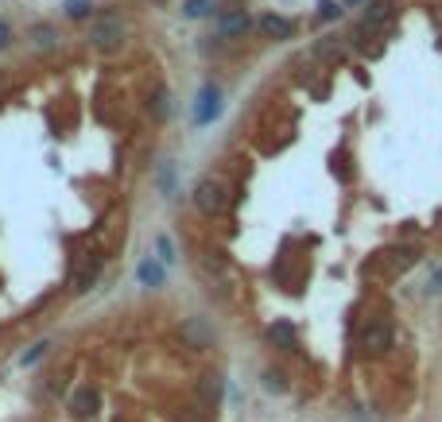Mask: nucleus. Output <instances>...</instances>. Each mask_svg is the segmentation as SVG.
Here are the masks:
<instances>
[{
  "instance_id": "obj_19",
  "label": "nucleus",
  "mask_w": 442,
  "mask_h": 422,
  "mask_svg": "<svg viewBox=\"0 0 442 422\" xmlns=\"http://www.w3.org/2000/svg\"><path fill=\"white\" fill-rule=\"evenodd\" d=\"M206 12H209V0H186V16H191V20L206 16Z\"/></svg>"
},
{
  "instance_id": "obj_24",
  "label": "nucleus",
  "mask_w": 442,
  "mask_h": 422,
  "mask_svg": "<svg viewBox=\"0 0 442 422\" xmlns=\"http://www.w3.org/2000/svg\"><path fill=\"white\" fill-rule=\"evenodd\" d=\"M431 290H434V295H438V290H442V272H438V275H434V279H431Z\"/></svg>"
},
{
  "instance_id": "obj_20",
  "label": "nucleus",
  "mask_w": 442,
  "mask_h": 422,
  "mask_svg": "<svg viewBox=\"0 0 442 422\" xmlns=\"http://www.w3.org/2000/svg\"><path fill=\"white\" fill-rule=\"evenodd\" d=\"M35 47H50V43H55V31H50V27H35Z\"/></svg>"
},
{
  "instance_id": "obj_3",
  "label": "nucleus",
  "mask_w": 442,
  "mask_h": 422,
  "mask_svg": "<svg viewBox=\"0 0 442 422\" xmlns=\"http://www.w3.org/2000/svg\"><path fill=\"white\" fill-rule=\"evenodd\" d=\"M194 206H198L206 217L226 213L229 209V186L221 183V178H202V183L194 186Z\"/></svg>"
},
{
  "instance_id": "obj_21",
  "label": "nucleus",
  "mask_w": 442,
  "mask_h": 422,
  "mask_svg": "<svg viewBox=\"0 0 442 422\" xmlns=\"http://www.w3.org/2000/svg\"><path fill=\"white\" fill-rule=\"evenodd\" d=\"M159 256H163V264H175V248H171L167 237H159Z\"/></svg>"
},
{
  "instance_id": "obj_11",
  "label": "nucleus",
  "mask_w": 442,
  "mask_h": 422,
  "mask_svg": "<svg viewBox=\"0 0 442 422\" xmlns=\"http://www.w3.org/2000/svg\"><path fill=\"white\" fill-rule=\"evenodd\" d=\"M268 337H272L279 349L291 353V349H295V325L291 322H272V325H268Z\"/></svg>"
},
{
  "instance_id": "obj_10",
  "label": "nucleus",
  "mask_w": 442,
  "mask_h": 422,
  "mask_svg": "<svg viewBox=\"0 0 442 422\" xmlns=\"http://www.w3.org/2000/svg\"><path fill=\"white\" fill-rule=\"evenodd\" d=\"M97 272H101V256H90L82 267L74 272V290H90V283L97 279Z\"/></svg>"
},
{
  "instance_id": "obj_8",
  "label": "nucleus",
  "mask_w": 442,
  "mask_h": 422,
  "mask_svg": "<svg viewBox=\"0 0 442 422\" xmlns=\"http://www.w3.org/2000/svg\"><path fill=\"white\" fill-rule=\"evenodd\" d=\"M252 27V20L244 16V12H229V16H221V24H217V31L226 35V39H241L244 31Z\"/></svg>"
},
{
  "instance_id": "obj_9",
  "label": "nucleus",
  "mask_w": 442,
  "mask_h": 422,
  "mask_svg": "<svg viewBox=\"0 0 442 422\" xmlns=\"http://www.w3.org/2000/svg\"><path fill=\"white\" fill-rule=\"evenodd\" d=\"M198 395H202V403H206L209 411H214V407L221 403V376H202Z\"/></svg>"
},
{
  "instance_id": "obj_12",
  "label": "nucleus",
  "mask_w": 442,
  "mask_h": 422,
  "mask_svg": "<svg viewBox=\"0 0 442 422\" xmlns=\"http://www.w3.org/2000/svg\"><path fill=\"white\" fill-rule=\"evenodd\" d=\"M388 16H392V0H373L365 12V27H380Z\"/></svg>"
},
{
  "instance_id": "obj_2",
  "label": "nucleus",
  "mask_w": 442,
  "mask_h": 422,
  "mask_svg": "<svg viewBox=\"0 0 442 422\" xmlns=\"http://www.w3.org/2000/svg\"><path fill=\"white\" fill-rule=\"evenodd\" d=\"M90 43L101 50V55H113V50H120V43H125V20L120 16H97L90 27Z\"/></svg>"
},
{
  "instance_id": "obj_17",
  "label": "nucleus",
  "mask_w": 442,
  "mask_h": 422,
  "mask_svg": "<svg viewBox=\"0 0 442 422\" xmlns=\"http://www.w3.org/2000/svg\"><path fill=\"white\" fill-rule=\"evenodd\" d=\"M342 16V8H338L334 0H322V4H318V20H338Z\"/></svg>"
},
{
  "instance_id": "obj_1",
  "label": "nucleus",
  "mask_w": 442,
  "mask_h": 422,
  "mask_svg": "<svg viewBox=\"0 0 442 422\" xmlns=\"http://www.w3.org/2000/svg\"><path fill=\"white\" fill-rule=\"evenodd\" d=\"M396 345V322L392 314H373L361 325V356H384Z\"/></svg>"
},
{
  "instance_id": "obj_7",
  "label": "nucleus",
  "mask_w": 442,
  "mask_h": 422,
  "mask_svg": "<svg viewBox=\"0 0 442 422\" xmlns=\"http://www.w3.org/2000/svg\"><path fill=\"white\" fill-rule=\"evenodd\" d=\"M260 35H268V39H291L295 35V24L284 16H275V12H268V16H260Z\"/></svg>"
},
{
  "instance_id": "obj_4",
  "label": "nucleus",
  "mask_w": 442,
  "mask_h": 422,
  "mask_svg": "<svg viewBox=\"0 0 442 422\" xmlns=\"http://www.w3.org/2000/svg\"><path fill=\"white\" fill-rule=\"evenodd\" d=\"M183 341L191 349H214L217 330L206 322V318H186V322H183Z\"/></svg>"
},
{
  "instance_id": "obj_15",
  "label": "nucleus",
  "mask_w": 442,
  "mask_h": 422,
  "mask_svg": "<svg viewBox=\"0 0 442 422\" xmlns=\"http://www.w3.org/2000/svg\"><path fill=\"white\" fill-rule=\"evenodd\" d=\"M264 388H268V391H275V395H279V391H287L284 372H272V368H268V372H264Z\"/></svg>"
},
{
  "instance_id": "obj_23",
  "label": "nucleus",
  "mask_w": 442,
  "mask_h": 422,
  "mask_svg": "<svg viewBox=\"0 0 442 422\" xmlns=\"http://www.w3.org/2000/svg\"><path fill=\"white\" fill-rule=\"evenodd\" d=\"M8 35H12V31H8V24H4V20H0V47H8V43H12Z\"/></svg>"
},
{
  "instance_id": "obj_22",
  "label": "nucleus",
  "mask_w": 442,
  "mask_h": 422,
  "mask_svg": "<svg viewBox=\"0 0 442 422\" xmlns=\"http://www.w3.org/2000/svg\"><path fill=\"white\" fill-rule=\"evenodd\" d=\"M43 353H47V341H39V345H35L32 353H24V365H35V360H39Z\"/></svg>"
},
{
  "instance_id": "obj_5",
  "label": "nucleus",
  "mask_w": 442,
  "mask_h": 422,
  "mask_svg": "<svg viewBox=\"0 0 442 422\" xmlns=\"http://www.w3.org/2000/svg\"><path fill=\"white\" fill-rule=\"evenodd\" d=\"M101 407V391L97 388H78V395L70 399V414L74 419H93Z\"/></svg>"
},
{
  "instance_id": "obj_13",
  "label": "nucleus",
  "mask_w": 442,
  "mask_h": 422,
  "mask_svg": "<svg viewBox=\"0 0 442 422\" xmlns=\"http://www.w3.org/2000/svg\"><path fill=\"white\" fill-rule=\"evenodd\" d=\"M140 283L144 287H159V283H163V267H159L156 260H144L140 264Z\"/></svg>"
},
{
  "instance_id": "obj_6",
  "label": "nucleus",
  "mask_w": 442,
  "mask_h": 422,
  "mask_svg": "<svg viewBox=\"0 0 442 422\" xmlns=\"http://www.w3.org/2000/svg\"><path fill=\"white\" fill-rule=\"evenodd\" d=\"M217 113H221V93H217L214 85H206V90L198 93V105H194V120H198V125H209Z\"/></svg>"
},
{
  "instance_id": "obj_18",
  "label": "nucleus",
  "mask_w": 442,
  "mask_h": 422,
  "mask_svg": "<svg viewBox=\"0 0 442 422\" xmlns=\"http://www.w3.org/2000/svg\"><path fill=\"white\" fill-rule=\"evenodd\" d=\"M151 113H156L159 120H163V116L171 113V105H167V93H163V90H159V93H156V101H151Z\"/></svg>"
},
{
  "instance_id": "obj_16",
  "label": "nucleus",
  "mask_w": 442,
  "mask_h": 422,
  "mask_svg": "<svg viewBox=\"0 0 442 422\" xmlns=\"http://www.w3.org/2000/svg\"><path fill=\"white\" fill-rule=\"evenodd\" d=\"M67 16H70V20L90 16V0H70V4H67Z\"/></svg>"
},
{
  "instance_id": "obj_14",
  "label": "nucleus",
  "mask_w": 442,
  "mask_h": 422,
  "mask_svg": "<svg viewBox=\"0 0 442 422\" xmlns=\"http://www.w3.org/2000/svg\"><path fill=\"white\" fill-rule=\"evenodd\" d=\"M159 190L167 194V198L175 194V163H163V167H159Z\"/></svg>"
}]
</instances>
